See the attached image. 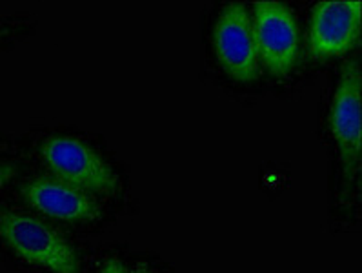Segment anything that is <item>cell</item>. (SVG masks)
I'll list each match as a JSON object with an SVG mask.
<instances>
[{
	"instance_id": "6da1fadb",
	"label": "cell",
	"mask_w": 362,
	"mask_h": 273,
	"mask_svg": "<svg viewBox=\"0 0 362 273\" xmlns=\"http://www.w3.org/2000/svg\"><path fill=\"white\" fill-rule=\"evenodd\" d=\"M0 239L22 260L52 273H81V262L68 240L39 219L17 211L0 214Z\"/></svg>"
},
{
	"instance_id": "7a4b0ae2",
	"label": "cell",
	"mask_w": 362,
	"mask_h": 273,
	"mask_svg": "<svg viewBox=\"0 0 362 273\" xmlns=\"http://www.w3.org/2000/svg\"><path fill=\"white\" fill-rule=\"evenodd\" d=\"M49 170L62 182L97 195H115L119 179L110 164L88 144L71 136H52L40 148Z\"/></svg>"
},
{
	"instance_id": "3957f363",
	"label": "cell",
	"mask_w": 362,
	"mask_h": 273,
	"mask_svg": "<svg viewBox=\"0 0 362 273\" xmlns=\"http://www.w3.org/2000/svg\"><path fill=\"white\" fill-rule=\"evenodd\" d=\"M250 17L259 64L273 77L288 75L298 59V28L290 8L282 2H255Z\"/></svg>"
},
{
	"instance_id": "277c9868",
	"label": "cell",
	"mask_w": 362,
	"mask_h": 273,
	"mask_svg": "<svg viewBox=\"0 0 362 273\" xmlns=\"http://www.w3.org/2000/svg\"><path fill=\"white\" fill-rule=\"evenodd\" d=\"M361 84L358 60H349L342 68L329 108V132L348 180L354 179L361 163Z\"/></svg>"
},
{
	"instance_id": "5b68a950",
	"label": "cell",
	"mask_w": 362,
	"mask_h": 273,
	"mask_svg": "<svg viewBox=\"0 0 362 273\" xmlns=\"http://www.w3.org/2000/svg\"><path fill=\"white\" fill-rule=\"evenodd\" d=\"M214 46L224 71L237 82H253L260 75L252 17L243 2L222 9L214 30Z\"/></svg>"
},
{
	"instance_id": "8992f818",
	"label": "cell",
	"mask_w": 362,
	"mask_h": 273,
	"mask_svg": "<svg viewBox=\"0 0 362 273\" xmlns=\"http://www.w3.org/2000/svg\"><path fill=\"white\" fill-rule=\"evenodd\" d=\"M361 39V2L324 0L313 8L310 21V55L333 59L349 53Z\"/></svg>"
},
{
	"instance_id": "52a82bcc",
	"label": "cell",
	"mask_w": 362,
	"mask_h": 273,
	"mask_svg": "<svg viewBox=\"0 0 362 273\" xmlns=\"http://www.w3.org/2000/svg\"><path fill=\"white\" fill-rule=\"evenodd\" d=\"M24 201L47 217L69 222H91L103 217L93 197L60 179H35L21 190Z\"/></svg>"
},
{
	"instance_id": "ba28073f",
	"label": "cell",
	"mask_w": 362,
	"mask_h": 273,
	"mask_svg": "<svg viewBox=\"0 0 362 273\" xmlns=\"http://www.w3.org/2000/svg\"><path fill=\"white\" fill-rule=\"evenodd\" d=\"M17 173V166L15 164H0V190L4 188L9 180L13 179Z\"/></svg>"
},
{
	"instance_id": "9c48e42d",
	"label": "cell",
	"mask_w": 362,
	"mask_h": 273,
	"mask_svg": "<svg viewBox=\"0 0 362 273\" xmlns=\"http://www.w3.org/2000/svg\"><path fill=\"white\" fill-rule=\"evenodd\" d=\"M100 273H148V272H135V269H128L124 268L120 262H115V260H110L106 266L103 268V272Z\"/></svg>"
},
{
	"instance_id": "30bf717a",
	"label": "cell",
	"mask_w": 362,
	"mask_h": 273,
	"mask_svg": "<svg viewBox=\"0 0 362 273\" xmlns=\"http://www.w3.org/2000/svg\"><path fill=\"white\" fill-rule=\"evenodd\" d=\"M9 33H11V30H9V28H0V40L6 39Z\"/></svg>"
}]
</instances>
